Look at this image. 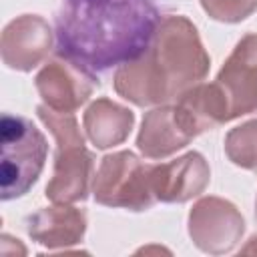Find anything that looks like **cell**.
<instances>
[{"instance_id": "10", "label": "cell", "mask_w": 257, "mask_h": 257, "mask_svg": "<svg viewBox=\"0 0 257 257\" xmlns=\"http://www.w3.org/2000/svg\"><path fill=\"white\" fill-rule=\"evenodd\" d=\"M209 181V163L197 151H189L167 163L151 165V189L161 203H187L199 197Z\"/></svg>"}, {"instance_id": "6", "label": "cell", "mask_w": 257, "mask_h": 257, "mask_svg": "<svg viewBox=\"0 0 257 257\" xmlns=\"http://www.w3.org/2000/svg\"><path fill=\"white\" fill-rule=\"evenodd\" d=\"M187 229L197 249L209 255H225L239 245L245 219L231 201L209 195L201 197L189 211Z\"/></svg>"}, {"instance_id": "14", "label": "cell", "mask_w": 257, "mask_h": 257, "mask_svg": "<svg viewBox=\"0 0 257 257\" xmlns=\"http://www.w3.org/2000/svg\"><path fill=\"white\" fill-rule=\"evenodd\" d=\"M82 126L88 141L96 149H112L128 139L135 126V112L124 104L100 96L86 106Z\"/></svg>"}, {"instance_id": "2", "label": "cell", "mask_w": 257, "mask_h": 257, "mask_svg": "<svg viewBox=\"0 0 257 257\" xmlns=\"http://www.w3.org/2000/svg\"><path fill=\"white\" fill-rule=\"evenodd\" d=\"M211 66L197 26L183 14L161 18L151 44L133 60L116 66L112 84L135 106H159L177 100L199 84Z\"/></svg>"}, {"instance_id": "1", "label": "cell", "mask_w": 257, "mask_h": 257, "mask_svg": "<svg viewBox=\"0 0 257 257\" xmlns=\"http://www.w3.org/2000/svg\"><path fill=\"white\" fill-rule=\"evenodd\" d=\"M161 22L157 0H62L56 14L58 54L88 72L137 58Z\"/></svg>"}, {"instance_id": "17", "label": "cell", "mask_w": 257, "mask_h": 257, "mask_svg": "<svg viewBox=\"0 0 257 257\" xmlns=\"http://www.w3.org/2000/svg\"><path fill=\"white\" fill-rule=\"evenodd\" d=\"M251 251H257V235H253V237L249 239V245L243 247V253H251Z\"/></svg>"}, {"instance_id": "15", "label": "cell", "mask_w": 257, "mask_h": 257, "mask_svg": "<svg viewBox=\"0 0 257 257\" xmlns=\"http://www.w3.org/2000/svg\"><path fill=\"white\" fill-rule=\"evenodd\" d=\"M223 147L233 165L247 171H257V118L233 126L225 135Z\"/></svg>"}, {"instance_id": "7", "label": "cell", "mask_w": 257, "mask_h": 257, "mask_svg": "<svg viewBox=\"0 0 257 257\" xmlns=\"http://www.w3.org/2000/svg\"><path fill=\"white\" fill-rule=\"evenodd\" d=\"M34 86L46 106L58 112H74L92 96L98 82L92 72L56 54L38 70Z\"/></svg>"}, {"instance_id": "11", "label": "cell", "mask_w": 257, "mask_h": 257, "mask_svg": "<svg viewBox=\"0 0 257 257\" xmlns=\"http://www.w3.org/2000/svg\"><path fill=\"white\" fill-rule=\"evenodd\" d=\"M26 233L46 249L78 245L86 233V213L72 203H54L26 217Z\"/></svg>"}, {"instance_id": "5", "label": "cell", "mask_w": 257, "mask_h": 257, "mask_svg": "<svg viewBox=\"0 0 257 257\" xmlns=\"http://www.w3.org/2000/svg\"><path fill=\"white\" fill-rule=\"evenodd\" d=\"M92 197L98 205L112 209H151L157 201L151 189V165L143 163L133 151L104 155L94 173Z\"/></svg>"}, {"instance_id": "3", "label": "cell", "mask_w": 257, "mask_h": 257, "mask_svg": "<svg viewBox=\"0 0 257 257\" xmlns=\"http://www.w3.org/2000/svg\"><path fill=\"white\" fill-rule=\"evenodd\" d=\"M36 114L56 141L52 179L44 195L52 203H78L88 197L94 181V155L84 147V135L74 112H58L46 104Z\"/></svg>"}, {"instance_id": "13", "label": "cell", "mask_w": 257, "mask_h": 257, "mask_svg": "<svg viewBox=\"0 0 257 257\" xmlns=\"http://www.w3.org/2000/svg\"><path fill=\"white\" fill-rule=\"evenodd\" d=\"M193 137L179 124L173 104H159L145 112L139 135L137 149L147 159H167L177 151L185 149Z\"/></svg>"}, {"instance_id": "9", "label": "cell", "mask_w": 257, "mask_h": 257, "mask_svg": "<svg viewBox=\"0 0 257 257\" xmlns=\"http://www.w3.org/2000/svg\"><path fill=\"white\" fill-rule=\"evenodd\" d=\"M52 26L38 14H22L10 20L0 38L2 62L20 72H30L46 60L54 46Z\"/></svg>"}, {"instance_id": "18", "label": "cell", "mask_w": 257, "mask_h": 257, "mask_svg": "<svg viewBox=\"0 0 257 257\" xmlns=\"http://www.w3.org/2000/svg\"><path fill=\"white\" fill-rule=\"evenodd\" d=\"M255 219H257V197H255Z\"/></svg>"}, {"instance_id": "16", "label": "cell", "mask_w": 257, "mask_h": 257, "mask_svg": "<svg viewBox=\"0 0 257 257\" xmlns=\"http://www.w3.org/2000/svg\"><path fill=\"white\" fill-rule=\"evenodd\" d=\"M209 18L225 24H237L257 10V0H199Z\"/></svg>"}, {"instance_id": "4", "label": "cell", "mask_w": 257, "mask_h": 257, "mask_svg": "<svg viewBox=\"0 0 257 257\" xmlns=\"http://www.w3.org/2000/svg\"><path fill=\"white\" fill-rule=\"evenodd\" d=\"M0 145V197L2 201H12L24 197L38 181L48 157V141L26 116L4 112Z\"/></svg>"}, {"instance_id": "12", "label": "cell", "mask_w": 257, "mask_h": 257, "mask_svg": "<svg viewBox=\"0 0 257 257\" xmlns=\"http://www.w3.org/2000/svg\"><path fill=\"white\" fill-rule=\"evenodd\" d=\"M173 106L179 124L193 139L231 120L227 96L217 82H199L187 88Z\"/></svg>"}, {"instance_id": "8", "label": "cell", "mask_w": 257, "mask_h": 257, "mask_svg": "<svg viewBox=\"0 0 257 257\" xmlns=\"http://www.w3.org/2000/svg\"><path fill=\"white\" fill-rule=\"evenodd\" d=\"M215 82L227 96L231 120L257 114V32L245 34L235 44Z\"/></svg>"}]
</instances>
